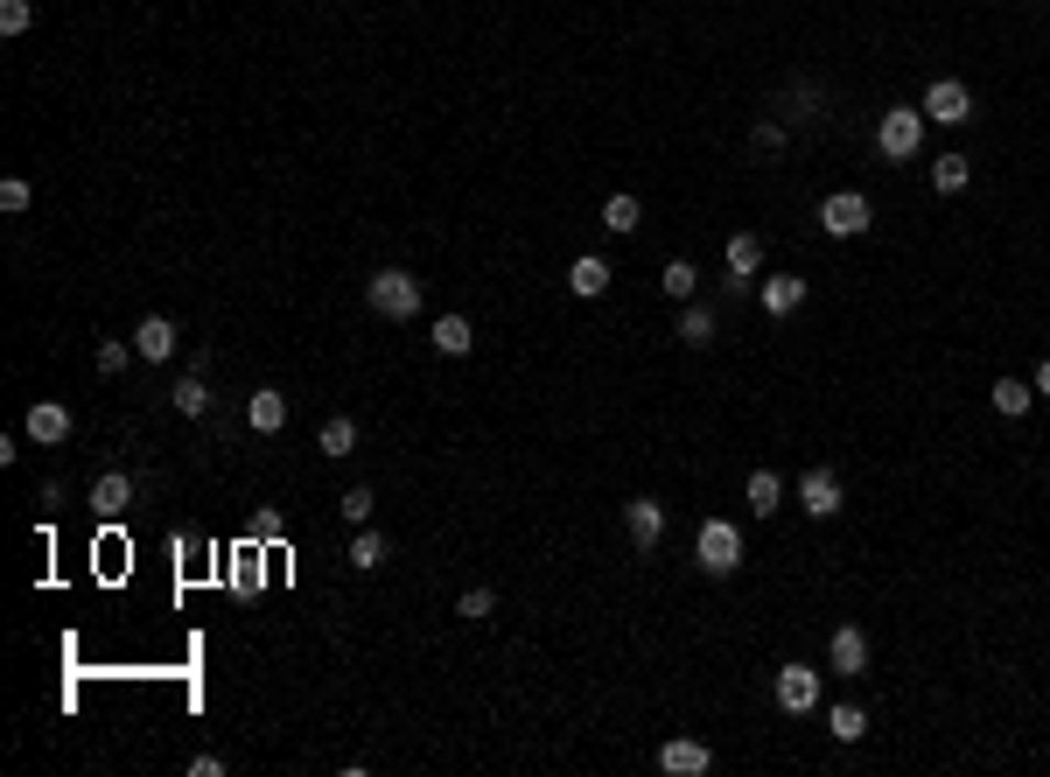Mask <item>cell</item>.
I'll list each match as a JSON object with an SVG mask.
<instances>
[{"label":"cell","instance_id":"1","mask_svg":"<svg viewBox=\"0 0 1050 777\" xmlns=\"http://www.w3.org/2000/svg\"><path fill=\"white\" fill-rule=\"evenodd\" d=\"M365 301H372V315H386V322H413L420 315V280L407 274V267H378L372 280H365Z\"/></svg>","mask_w":1050,"mask_h":777},{"label":"cell","instance_id":"2","mask_svg":"<svg viewBox=\"0 0 1050 777\" xmlns=\"http://www.w3.org/2000/svg\"><path fill=\"white\" fill-rule=\"evenodd\" d=\"M694 560H700V575L729 581L736 567H742V525H736V519H700V533H694Z\"/></svg>","mask_w":1050,"mask_h":777},{"label":"cell","instance_id":"3","mask_svg":"<svg viewBox=\"0 0 1050 777\" xmlns=\"http://www.w3.org/2000/svg\"><path fill=\"white\" fill-rule=\"evenodd\" d=\"M925 126H931V120H925L918 106H889L883 120H875V147H883V162H910V155L925 147Z\"/></svg>","mask_w":1050,"mask_h":777},{"label":"cell","instance_id":"4","mask_svg":"<svg viewBox=\"0 0 1050 777\" xmlns=\"http://www.w3.org/2000/svg\"><path fill=\"white\" fill-rule=\"evenodd\" d=\"M819 224H827V238H862L875 224V211H869L862 189H833V197L819 203Z\"/></svg>","mask_w":1050,"mask_h":777},{"label":"cell","instance_id":"5","mask_svg":"<svg viewBox=\"0 0 1050 777\" xmlns=\"http://www.w3.org/2000/svg\"><path fill=\"white\" fill-rule=\"evenodd\" d=\"M918 112H925V120H939V126H966V120H973V91H966L960 78H931L925 99H918Z\"/></svg>","mask_w":1050,"mask_h":777},{"label":"cell","instance_id":"6","mask_svg":"<svg viewBox=\"0 0 1050 777\" xmlns=\"http://www.w3.org/2000/svg\"><path fill=\"white\" fill-rule=\"evenodd\" d=\"M659 770L665 777H708L715 770V750L694 743V735H673V743H659Z\"/></svg>","mask_w":1050,"mask_h":777},{"label":"cell","instance_id":"7","mask_svg":"<svg viewBox=\"0 0 1050 777\" xmlns=\"http://www.w3.org/2000/svg\"><path fill=\"white\" fill-rule=\"evenodd\" d=\"M827 666H833L840 679H862V673H869V631H862V623H840V631H833Z\"/></svg>","mask_w":1050,"mask_h":777},{"label":"cell","instance_id":"8","mask_svg":"<svg viewBox=\"0 0 1050 777\" xmlns=\"http://www.w3.org/2000/svg\"><path fill=\"white\" fill-rule=\"evenodd\" d=\"M806 295H813V280H798V274H771V280L756 288V309L777 322V315H798V309H806Z\"/></svg>","mask_w":1050,"mask_h":777},{"label":"cell","instance_id":"9","mask_svg":"<svg viewBox=\"0 0 1050 777\" xmlns=\"http://www.w3.org/2000/svg\"><path fill=\"white\" fill-rule=\"evenodd\" d=\"M623 533H630L638 554H652V546L665 540V504H659V498H630V504H623Z\"/></svg>","mask_w":1050,"mask_h":777},{"label":"cell","instance_id":"10","mask_svg":"<svg viewBox=\"0 0 1050 777\" xmlns=\"http://www.w3.org/2000/svg\"><path fill=\"white\" fill-rule=\"evenodd\" d=\"M777 708H785V714H813L819 708V666H785V673H777Z\"/></svg>","mask_w":1050,"mask_h":777},{"label":"cell","instance_id":"11","mask_svg":"<svg viewBox=\"0 0 1050 777\" xmlns=\"http://www.w3.org/2000/svg\"><path fill=\"white\" fill-rule=\"evenodd\" d=\"M22 434L35 448H56V442H70V407H56V400H35L29 407V421H22Z\"/></svg>","mask_w":1050,"mask_h":777},{"label":"cell","instance_id":"12","mask_svg":"<svg viewBox=\"0 0 1050 777\" xmlns=\"http://www.w3.org/2000/svg\"><path fill=\"white\" fill-rule=\"evenodd\" d=\"M133 351H141L147 365H168V357H176V322H168V315H141V322H133Z\"/></svg>","mask_w":1050,"mask_h":777},{"label":"cell","instance_id":"13","mask_svg":"<svg viewBox=\"0 0 1050 777\" xmlns=\"http://www.w3.org/2000/svg\"><path fill=\"white\" fill-rule=\"evenodd\" d=\"M798 504H806L813 519H833L840 511V477L833 469H806V477H798Z\"/></svg>","mask_w":1050,"mask_h":777},{"label":"cell","instance_id":"14","mask_svg":"<svg viewBox=\"0 0 1050 777\" xmlns=\"http://www.w3.org/2000/svg\"><path fill=\"white\" fill-rule=\"evenodd\" d=\"M777 112H785L792 126H806V134H813V126L827 120V99H819V85H813V78H798V85L785 91V99H777Z\"/></svg>","mask_w":1050,"mask_h":777},{"label":"cell","instance_id":"15","mask_svg":"<svg viewBox=\"0 0 1050 777\" xmlns=\"http://www.w3.org/2000/svg\"><path fill=\"white\" fill-rule=\"evenodd\" d=\"M245 421H253V434H280V428H288V392L259 386L253 400H245Z\"/></svg>","mask_w":1050,"mask_h":777},{"label":"cell","instance_id":"16","mask_svg":"<svg viewBox=\"0 0 1050 777\" xmlns=\"http://www.w3.org/2000/svg\"><path fill=\"white\" fill-rule=\"evenodd\" d=\"M126 504H133V477L126 469H106V477L91 484V511H99V519H120Z\"/></svg>","mask_w":1050,"mask_h":777},{"label":"cell","instance_id":"17","mask_svg":"<svg viewBox=\"0 0 1050 777\" xmlns=\"http://www.w3.org/2000/svg\"><path fill=\"white\" fill-rule=\"evenodd\" d=\"M609 280H617V274H609V259H596V253L567 267V288H575L582 301H603V295H609Z\"/></svg>","mask_w":1050,"mask_h":777},{"label":"cell","instance_id":"18","mask_svg":"<svg viewBox=\"0 0 1050 777\" xmlns=\"http://www.w3.org/2000/svg\"><path fill=\"white\" fill-rule=\"evenodd\" d=\"M316 448H322L330 463H343V456L357 448V421H351V413H330V421H322V434H316Z\"/></svg>","mask_w":1050,"mask_h":777},{"label":"cell","instance_id":"19","mask_svg":"<svg viewBox=\"0 0 1050 777\" xmlns=\"http://www.w3.org/2000/svg\"><path fill=\"white\" fill-rule=\"evenodd\" d=\"M168 400H176V413H189V421H203V413H210V378H203V371H183Z\"/></svg>","mask_w":1050,"mask_h":777},{"label":"cell","instance_id":"20","mask_svg":"<svg viewBox=\"0 0 1050 777\" xmlns=\"http://www.w3.org/2000/svg\"><path fill=\"white\" fill-rule=\"evenodd\" d=\"M715 336H721V330H715V309H700V301H686V315H679V344H686V351H708Z\"/></svg>","mask_w":1050,"mask_h":777},{"label":"cell","instance_id":"21","mask_svg":"<svg viewBox=\"0 0 1050 777\" xmlns=\"http://www.w3.org/2000/svg\"><path fill=\"white\" fill-rule=\"evenodd\" d=\"M729 274H736V280H756V274H763V238H756V232H736V238H729Z\"/></svg>","mask_w":1050,"mask_h":777},{"label":"cell","instance_id":"22","mask_svg":"<svg viewBox=\"0 0 1050 777\" xmlns=\"http://www.w3.org/2000/svg\"><path fill=\"white\" fill-rule=\"evenodd\" d=\"M469 344H476L469 315H434V351H442V357H463Z\"/></svg>","mask_w":1050,"mask_h":777},{"label":"cell","instance_id":"23","mask_svg":"<svg viewBox=\"0 0 1050 777\" xmlns=\"http://www.w3.org/2000/svg\"><path fill=\"white\" fill-rule=\"evenodd\" d=\"M1029 407H1037V386H1029V378H995V413H1008V421H1023Z\"/></svg>","mask_w":1050,"mask_h":777},{"label":"cell","instance_id":"24","mask_svg":"<svg viewBox=\"0 0 1050 777\" xmlns=\"http://www.w3.org/2000/svg\"><path fill=\"white\" fill-rule=\"evenodd\" d=\"M827 735H833V743H862V735H869V714L854 708V700H840V708H827Z\"/></svg>","mask_w":1050,"mask_h":777},{"label":"cell","instance_id":"25","mask_svg":"<svg viewBox=\"0 0 1050 777\" xmlns=\"http://www.w3.org/2000/svg\"><path fill=\"white\" fill-rule=\"evenodd\" d=\"M638 224H644V203H638V197H609V203H603V232L630 238V232H638Z\"/></svg>","mask_w":1050,"mask_h":777},{"label":"cell","instance_id":"26","mask_svg":"<svg viewBox=\"0 0 1050 777\" xmlns=\"http://www.w3.org/2000/svg\"><path fill=\"white\" fill-rule=\"evenodd\" d=\"M393 560V540L386 533H372V525H357V540H351V567H386Z\"/></svg>","mask_w":1050,"mask_h":777},{"label":"cell","instance_id":"27","mask_svg":"<svg viewBox=\"0 0 1050 777\" xmlns=\"http://www.w3.org/2000/svg\"><path fill=\"white\" fill-rule=\"evenodd\" d=\"M659 288L673 295V301H694V288H700V267L694 259H665V274H659Z\"/></svg>","mask_w":1050,"mask_h":777},{"label":"cell","instance_id":"28","mask_svg":"<svg viewBox=\"0 0 1050 777\" xmlns=\"http://www.w3.org/2000/svg\"><path fill=\"white\" fill-rule=\"evenodd\" d=\"M777 504H785V484H777V469H756V477H750V511H756V519H771Z\"/></svg>","mask_w":1050,"mask_h":777},{"label":"cell","instance_id":"29","mask_svg":"<svg viewBox=\"0 0 1050 777\" xmlns=\"http://www.w3.org/2000/svg\"><path fill=\"white\" fill-rule=\"evenodd\" d=\"M966 176H973V162H966V155H939V162H931V189H939V197L966 189Z\"/></svg>","mask_w":1050,"mask_h":777},{"label":"cell","instance_id":"30","mask_svg":"<svg viewBox=\"0 0 1050 777\" xmlns=\"http://www.w3.org/2000/svg\"><path fill=\"white\" fill-rule=\"evenodd\" d=\"M336 511H343L351 525H372V511H378V490H372V484H351V490L336 498Z\"/></svg>","mask_w":1050,"mask_h":777},{"label":"cell","instance_id":"31","mask_svg":"<svg viewBox=\"0 0 1050 777\" xmlns=\"http://www.w3.org/2000/svg\"><path fill=\"white\" fill-rule=\"evenodd\" d=\"M455 617H469V623H490V617H498V596H490V589H463V602H455Z\"/></svg>","mask_w":1050,"mask_h":777},{"label":"cell","instance_id":"32","mask_svg":"<svg viewBox=\"0 0 1050 777\" xmlns=\"http://www.w3.org/2000/svg\"><path fill=\"white\" fill-rule=\"evenodd\" d=\"M29 22H35V8H29V0H0V35H22Z\"/></svg>","mask_w":1050,"mask_h":777},{"label":"cell","instance_id":"33","mask_svg":"<svg viewBox=\"0 0 1050 777\" xmlns=\"http://www.w3.org/2000/svg\"><path fill=\"white\" fill-rule=\"evenodd\" d=\"M126 357H133V351L120 344V336H99V371H106V378H120V371H126Z\"/></svg>","mask_w":1050,"mask_h":777},{"label":"cell","instance_id":"34","mask_svg":"<svg viewBox=\"0 0 1050 777\" xmlns=\"http://www.w3.org/2000/svg\"><path fill=\"white\" fill-rule=\"evenodd\" d=\"M29 203H35V189H29L22 176H8V182H0V211H29Z\"/></svg>","mask_w":1050,"mask_h":777},{"label":"cell","instance_id":"35","mask_svg":"<svg viewBox=\"0 0 1050 777\" xmlns=\"http://www.w3.org/2000/svg\"><path fill=\"white\" fill-rule=\"evenodd\" d=\"M750 141H756V147H771V155H777V147H785V120H756V126H750Z\"/></svg>","mask_w":1050,"mask_h":777},{"label":"cell","instance_id":"36","mask_svg":"<svg viewBox=\"0 0 1050 777\" xmlns=\"http://www.w3.org/2000/svg\"><path fill=\"white\" fill-rule=\"evenodd\" d=\"M253 540H280V511H253Z\"/></svg>","mask_w":1050,"mask_h":777},{"label":"cell","instance_id":"37","mask_svg":"<svg viewBox=\"0 0 1050 777\" xmlns=\"http://www.w3.org/2000/svg\"><path fill=\"white\" fill-rule=\"evenodd\" d=\"M189 777H224V756H210V750L189 756Z\"/></svg>","mask_w":1050,"mask_h":777},{"label":"cell","instance_id":"38","mask_svg":"<svg viewBox=\"0 0 1050 777\" xmlns=\"http://www.w3.org/2000/svg\"><path fill=\"white\" fill-rule=\"evenodd\" d=\"M1029 386H1037V400H1050V357L1037 365V378H1029Z\"/></svg>","mask_w":1050,"mask_h":777}]
</instances>
